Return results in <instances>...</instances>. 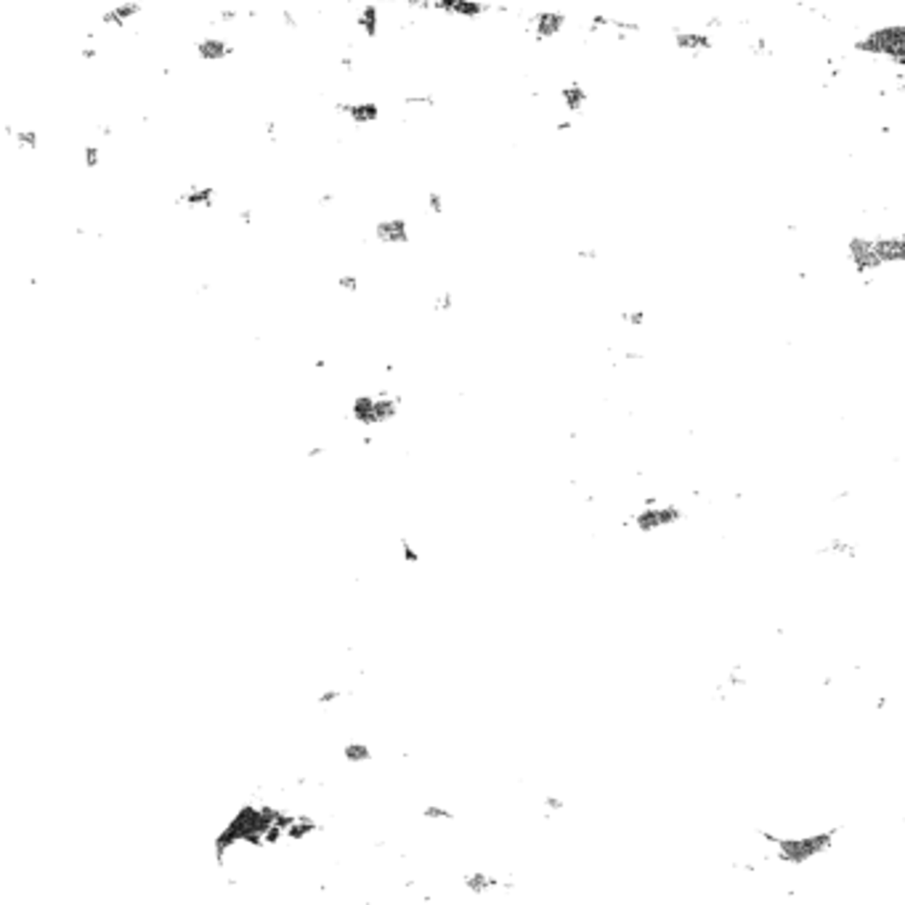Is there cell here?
<instances>
[{"instance_id": "6da1fadb", "label": "cell", "mask_w": 905, "mask_h": 905, "mask_svg": "<svg viewBox=\"0 0 905 905\" xmlns=\"http://www.w3.org/2000/svg\"><path fill=\"white\" fill-rule=\"evenodd\" d=\"M844 258L855 277L871 279L889 266L905 263V231L900 234H876V237H850L844 244Z\"/></svg>"}, {"instance_id": "7a4b0ae2", "label": "cell", "mask_w": 905, "mask_h": 905, "mask_svg": "<svg viewBox=\"0 0 905 905\" xmlns=\"http://www.w3.org/2000/svg\"><path fill=\"white\" fill-rule=\"evenodd\" d=\"M852 48H855V54L866 56V58L905 70V21L871 27L855 37Z\"/></svg>"}, {"instance_id": "3957f363", "label": "cell", "mask_w": 905, "mask_h": 905, "mask_svg": "<svg viewBox=\"0 0 905 905\" xmlns=\"http://www.w3.org/2000/svg\"><path fill=\"white\" fill-rule=\"evenodd\" d=\"M778 855L786 863H807L818 852L831 847V833H810V836H783L776 839Z\"/></svg>"}, {"instance_id": "277c9868", "label": "cell", "mask_w": 905, "mask_h": 905, "mask_svg": "<svg viewBox=\"0 0 905 905\" xmlns=\"http://www.w3.org/2000/svg\"><path fill=\"white\" fill-rule=\"evenodd\" d=\"M672 45L680 51V54H688V56H703V54H709L714 45H717V40H714V32H712V27H674L672 32Z\"/></svg>"}, {"instance_id": "5b68a950", "label": "cell", "mask_w": 905, "mask_h": 905, "mask_svg": "<svg viewBox=\"0 0 905 905\" xmlns=\"http://www.w3.org/2000/svg\"><path fill=\"white\" fill-rule=\"evenodd\" d=\"M568 24V17L563 11H553V8H544V11H534L529 17V32L534 37L536 43H547L557 37Z\"/></svg>"}, {"instance_id": "8992f818", "label": "cell", "mask_w": 905, "mask_h": 905, "mask_svg": "<svg viewBox=\"0 0 905 905\" xmlns=\"http://www.w3.org/2000/svg\"><path fill=\"white\" fill-rule=\"evenodd\" d=\"M334 109H337L340 117H345L353 128L374 125V123L380 120V114H383L380 104H377V101H367V98H364V101H337Z\"/></svg>"}, {"instance_id": "52a82bcc", "label": "cell", "mask_w": 905, "mask_h": 905, "mask_svg": "<svg viewBox=\"0 0 905 905\" xmlns=\"http://www.w3.org/2000/svg\"><path fill=\"white\" fill-rule=\"evenodd\" d=\"M433 11L436 14H446L454 19H480L483 14L494 11V3H480V0H433Z\"/></svg>"}, {"instance_id": "ba28073f", "label": "cell", "mask_w": 905, "mask_h": 905, "mask_svg": "<svg viewBox=\"0 0 905 905\" xmlns=\"http://www.w3.org/2000/svg\"><path fill=\"white\" fill-rule=\"evenodd\" d=\"M374 239L380 244H388V247H401V244H409L412 234H409V221L404 215H390V218H383V221L374 223Z\"/></svg>"}, {"instance_id": "9c48e42d", "label": "cell", "mask_w": 905, "mask_h": 905, "mask_svg": "<svg viewBox=\"0 0 905 905\" xmlns=\"http://www.w3.org/2000/svg\"><path fill=\"white\" fill-rule=\"evenodd\" d=\"M191 51H194V56H197L202 64H221V61H226V58L234 56V45H231L228 40H223V37L204 35V37H200V40H194Z\"/></svg>"}, {"instance_id": "30bf717a", "label": "cell", "mask_w": 905, "mask_h": 905, "mask_svg": "<svg viewBox=\"0 0 905 905\" xmlns=\"http://www.w3.org/2000/svg\"><path fill=\"white\" fill-rule=\"evenodd\" d=\"M215 200H218V191L210 184H191L173 202L178 207H189V210H213Z\"/></svg>"}, {"instance_id": "8fae6325", "label": "cell", "mask_w": 905, "mask_h": 905, "mask_svg": "<svg viewBox=\"0 0 905 905\" xmlns=\"http://www.w3.org/2000/svg\"><path fill=\"white\" fill-rule=\"evenodd\" d=\"M144 11V3L141 0H128V3H114L111 8H107L104 14H101V24L104 27H125L128 21H133V19L138 17Z\"/></svg>"}, {"instance_id": "7c38bea8", "label": "cell", "mask_w": 905, "mask_h": 905, "mask_svg": "<svg viewBox=\"0 0 905 905\" xmlns=\"http://www.w3.org/2000/svg\"><path fill=\"white\" fill-rule=\"evenodd\" d=\"M356 27L367 40H377L380 35V3L367 0L356 8Z\"/></svg>"}, {"instance_id": "4fadbf2b", "label": "cell", "mask_w": 905, "mask_h": 905, "mask_svg": "<svg viewBox=\"0 0 905 905\" xmlns=\"http://www.w3.org/2000/svg\"><path fill=\"white\" fill-rule=\"evenodd\" d=\"M557 98H560V104H563V109L566 111H571V114H582V111L587 109V101H590V93H587V88L582 85V83H568V85H563L560 91H557Z\"/></svg>"}, {"instance_id": "5bb4252c", "label": "cell", "mask_w": 905, "mask_h": 905, "mask_svg": "<svg viewBox=\"0 0 905 905\" xmlns=\"http://www.w3.org/2000/svg\"><path fill=\"white\" fill-rule=\"evenodd\" d=\"M680 518V513L677 510H669V507H664V510H646L643 515H637V526L643 529V531H650V529H659V526H666V523H672V520H677Z\"/></svg>"}, {"instance_id": "9a60e30c", "label": "cell", "mask_w": 905, "mask_h": 905, "mask_svg": "<svg viewBox=\"0 0 905 905\" xmlns=\"http://www.w3.org/2000/svg\"><path fill=\"white\" fill-rule=\"evenodd\" d=\"M465 887L470 889V892H476V895H486L489 889L510 887V884L499 882L497 876H489V873H483V871H473V873H467V876H465Z\"/></svg>"}, {"instance_id": "2e32d148", "label": "cell", "mask_w": 905, "mask_h": 905, "mask_svg": "<svg viewBox=\"0 0 905 905\" xmlns=\"http://www.w3.org/2000/svg\"><path fill=\"white\" fill-rule=\"evenodd\" d=\"M6 133H8V138L17 141V147L21 149V151H37V149H40V133H37V130L14 128V125H8Z\"/></svg>"}, {"instance_id": "e0dca14e", "label": "cell", "mask_w": 905, "mask_h": 905, "mask_svg": "<svg viewBox=\"0 0 905 905\" xmlns=\"http://www.w3.org/2000/svg\"><path fill=\"white\" fill-rule=\"evenodd\" d=\"M351 409H353V417H356L361 425H367V427L377 425V420H374V396H356Z\"/></svg>"}, {"instance_id": "ac0fdd59", "label": "cell", "mask_w": 905, "mask_h": 905, "mask_svg": "<svg viewBox=\"0 0 905 905\" xmlns=\"http://www.w3.org/2000/svg\"><path fill=\"white\" fill-rule=\"evenodd\" d=\"M321 829L316 820H311V818H295V823L287 829V839H292V842H303L306 836H311V833H316Z\"/></svg>"}, {"instance_id": "d6986e66", "label": "cell", "mask_w": 905, "mask_h": 905, "mask_svg": "<svg viewBox=\"0 0 905 905\" xmlns=\"http://www.w3.org/2000/svg\"><path fill=\"white\" fill-rule=\"evenodd\" d=\"M343 757H345V762H351V765H361V762H370L372 759V749L367 743H361V741H351V743L343 746Z\"/></svg>"}, {"instance_id": "ffe728a7", "label": "cell", "mask_w": 905, "mask_h": 905, "mask_svg": "<svg viewBox=\"0 0 905 905\" xmlns=\"http://www.w3.org/2000/svg\"><path fill=\"white\" fill-rule=\"evenodd\" d=\"M404 107H420V109H436L438 107V96L436 93H407Z\"/></svg>"}, {"instance_id": "44dd1931", "label": "cell", "mask_w": 905, "mask_h": 905, "mask_svg": "<svg viewBox=\"0 0 905 905\" xmlns=\"http://www.w3.org/2000/svg\"><path fill=\"white\" fill-rule=\"evenodd\" d=\"M425 207H427V213L430 215H444L446 213V200H444V194L441 191H427L425 194Z\"/></svg>"}, {"instance_id": "7402d4cb", "label": "cell", "mask_w": 905, "mask_h": 905, "mask_svg": "<svg viewBox=\"0 0 905 905\" xmlns=\"http://www.w3.org/2000/svg\"><path fill=\"white\" fill-rule=\"evenodd\" d=\"M83 165H85V170H98L101 167V147L98 144H85V149H83Z\"/></svg>"}, {"instance_id": "603a6c76", "label": "cell", "mask_w": 905, "mask_h": 905, "mask_svg": "<svg viewBox=\"0 0 905 905\" xmlns=\"http://www.w3.org/2000/svg\"><path fill=\"white\" fill-rule=\"evenodd\" d=\"M433 311L436 314H449L451 308H454V292L451 290H444V292H438V295L433 297Z\"/></svg>"}, {"instance_id": "cb8c5ba5", "label": "cell", "mask_w": 905, "mask_h": 905, "mask_svg": "<svg viewBox=\"0 0 905 905\" xmlns=\"http://www.w3.org/2000/svg\"><path fill=\"white\" fill-rule=\"evenodd\" d=\"M423 818H427V820H454V813L441 807V805H425L423 807Z\"/></svg>"}, {"instance_id": "d4e9b609", "label": "cell", "mask_w": 905, "mask_h": 905, "mask_svg": "<svg viewBox=\"0 0 905 905\" xmlns=\"http://www.w3.org/2000/svg\"><path fill=\"white\" fill-rule=\"evenodd\" d=\"M337 290L356 295V292L361 290V279L356 277V274H340V277H337Z\"/></svg>"}, {"instance_id": "484cf974", "label": "cell", "mask_w": 905, "mask_h": 905, "mask_svg": "<svg viewBox=\"0 0 905 905\" xmlns=\"http://www.w3.org/2000/svg\"><path fill=\"white\" fill-rule=\"evenodd\" d=\"M279 19H281L284 30H290V32H295L297 27H300V19H297V14L292 8H279Z\"/></svg>"}, {"instance_id": "4316f807", "label": "cell", "mask_w": 905, "mask_h": 905, "mask_svg": "<svg viewBox=\"0 0 905 905\" xmlns=\"http://www.w3.org/2000/svg\"><path fill=\"white\" fill-rule=\"evenodd\" d=\"M263 136H266V141H271V144H277V138H279V125H277V120H274V117H268V120L263 123Z\"/></svg>"}, {"instance_id": "83f0119b", "label": "cell", "mask_w": 905, "mask_h": 905, "mask_svg": "<svg viewBox=\"0 0 905 905\" xmlns=\"http://www.w3.org/2000/svg\"><path fill=\"white\" fill-rule=\"evenodd\" d=\"M234 218H237V223H242V226H247V228H250V226L255 223V210H253V207H239Z\"/></svg>"}, {"instance_id": "f1b7e54d", "label": "cell", "mask_w": 905, "mask_h": 905, "mask_svg": "<svg viewBox=\"0 0 905 905\" xmlns=\"http://www.w3.org/2000/svg\"><path fill=\"white\" fill-rule=\"evenodd\" d=\"M340 690L337 688H330V690H324V693H319V699H316V703L319 706H330V703H334V701H340Z\"/></svg>"}, {"instance_id": "f546056e", "label": "cell", "mask_w": 905, "mask_h": 905, "mask_svg": "<svg viewBox=\"0 0 905 905\" xmlns=\"http://www.w3.org/2000/svg\"><path fill=\"white\" fill-rule=\"evenodd\" d=\"M401 555H404V560H407L409 566H417V563H420V553H417V550L409 544L407 539L401 542Z\"/></svg>"}, {"instance_id": "4dcf8cb0", "label": "cell", "mask_w": 905, "mask_h": 905, "mask_svg": "<svg viewBox=\"0 0 905 905\" xmlns=\"http://www.w3.org/2000/svg\"><path fill=\"white\" fill-rule=\"evenodd\" d=\"M237 19H239V11H237V8H221L218 17H215V21H218V24H234Z\"/></svg>"}, {"instance_id": "1f68e13d", "label": "cell", "mask_w": 905, "mask_h": 905, "mask_svg": "<svg viewBox=\"0 0 905 905\" xmlns=\"http://www.w3.org/2000/svg\"><path fill=\"white\" fill-rule=\"evenodd\" d=\"M80 58H83V61H96V58H98V48L93 45L91 40H88V43L80 48Z\"/></svg>"}, {"instance_id": "d6a6232c", "label": "cell", "mask_w": 905, "mask_h": 905, "mask_svg": "<svg viewBox=\"0 0 905 905\" xmlns=\"http://www.w3.org/2000/svg\"><path fill=\"white\" fill-rule=\"evenodd\" d=\"M316 202H319V207H330V204L337 202V194H332V191H324V194H319V197H316Z\"/></svg>"}, {"instance_id": "836d02e7", "label": "cell", "mask_w": 905, "mask_h": 905, "mask_svg": "<svg viewBox=\"0 0 905 905\" xmlns=\"http://www.w3.org/2000/svg\"><path fill=\"white\" fill-rule=\"evenodd\" d=\"M337 64H340V67H343L345 72H353V70H356V58H353V54H343V56H340V61H337Z\"/></svg>"}, {"instance_id": "e575fe53", "label": "cell", "mask_w": 905, "mask_h": 905, "mask_svg": "<svg viewBox=\"0 0 905 905\" xmlns=\"http://www.w3.org/2000/svg\"><path fill=\"white\" fill-rule=\"evenodd\" d=\"M111 133H114L111 123H98V125H96V136H98V138H109Z\"/></svg>"}, {"instance_id": "d590c367", "label": "cell", "mask_w": 905, "mask_h": 905, "mask_svg": "<svg viewBox=\"0 0 905 905\" xmlns=\"http://www.w3.org/2000/svg\"><path fill=\"white\" fill-rule=\"evenodd\" d=\"M321 454H324V446H311V449L306 451L308 460H316V457H321Z\"/></svg>"}, {"instance_id": "8d00e7d4", "label": "cell", "mask_w": 905, "mask_h": 905, "mask_svg": "<svg viewBox=\"0 0 905 905\" xmlns=\"http://www.w3.org/2000/svg\"><path fill=\"white\" fill-rule=\"evenodd\" d=\"M547 807H550V810H560V807H563V802H560V799H555V796H550V799H547Z\"/></svg>"}]
</instances>
